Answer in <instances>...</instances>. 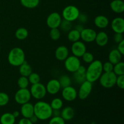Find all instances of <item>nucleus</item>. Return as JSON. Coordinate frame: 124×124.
<instances>
[{"instance_id":"1","label":"nucleus","mask_w":124,"mask_h":124,"mask_svg":"<svg viewBox=\"0 0 124 124\" xmlns=\"http://www.w3.org/2000/svg\"><path fill=\"white\" fill-rule=\"evenodd\" d=\"M103 73L102 62L100 60H94L89 64L86 69V79L89 82L93 83L98 80Z\"/></svg>"},{"instance_id":"2","label":"nucleus","mask_w":124,"mask_h":124,"mask_svg":"<svg viewBox=\"0 0 124 124\" xmlns=\"http://www.w3.org/2000/svg\"><path fill=\"white\" fill-rule=\"evenodd\" d=\"M34 106V115L40 121L50 119L52 116V110L50 105L46 102L39 101L35 103Z\"/></svg>"},{"instance_id":"3","label":"nucleus","mask_w":124,"mask_h":124,"mask_svg":"<svg viewBox=\"0 0 124 124\" xmlns=\"http://www.w3.org/2000/svg\"><path fill=\"white\" fill-rule=\"evenodd\" d=\"M7 59L11 65L13 67H19L25 61V53L20 47H14L11 49L8 53Z\"/></svg>"},{"instance_id":"4","label":"nucleus","mask_w":124,"mask_h":124,"mask_svg":"<svg viewBox=\"0 0 124 124\" xmlns=\"http://www.w3.org/2000/svg\"><path fill=\"white\" fill-rule=\"evenodd\" d=\"M117 75L113 72H104L99 79L101 85L105 88H111L116 85Z\"/></svg>"},{"instance_id":"5","label":"nucleus","mask_w":124,"mask_h":124,"mask_svg":"<svg viewBox=\"0 0 124 124\" xmlns=\"http://www.w3.org/2000/svg\"><path fill=\"white\" fill-rule=\"evenodd\" d=\"M80 11L77 7L73 5L66 6L62 12V17L64 19L70 22H73L77 20Z\"/></svg>"},{"instance_id":"6","label":"nucleus","mask_w":124,"mask_h":124,"mask_svg":"<svg viewBox=\"0 0 124 124\" xmlns=\"http://www.w3.org/2000/svg\"><path fill=\"white\" fill-rule=\"evenodd\" d=\"M30 92L31 97L37 100H41L47 94L46 86L40 82L31 85Z\"/></svg>"},{"instance_id":"7","label":"nucleus","mask_w":124,"mask_h":124,"mask_svg":"<svg viewBox=\"0 0 124 124\" xmlns=\"http://www.w3.org/2000/svg\"><path fill=\"white\" fill-rule=\"evenodd\" d=\"M81 65L79 58L74 55L69 56L64 61V67L68 71L74 73L78 69Z\"/></svg>"},{"instance_id":"8","label":"nucleus","mask_w":124,"mask_h":124,"mask_svg":"<svg viewBox=\"0 0 124 124\" xmlns=\"http://www.w3.org/2000/svg\"><path fill=\"white\" fill-rule=\"evenodd\" d=\"M31 98L30 90L27 88H19L15 94V101L17 104L23 105L30 102Z\"/></svg>"},{"instance_id":"9","label":"nucleus","mask_w":124,"mask_h":124,"mask_svg":"<svg viewBox=\"0 0 124 124\" xmlns=\"http://www.w3.org/2000/svg\"><path fill=\"white\" fill-rule=\"evenodd\" d=\"M92 89L93 83L86 80L80 84L78 92V97L81 100H85L91 94Z\"/></svg>"},{"instance_id":"10","label":"nucleus","mask_w":124,"mask_h":124,"mask_svg":"<svg viewBox=\"0 0 124 124\" xmlns=\"http://www.w3.org/2000/svg\"><path fill=\"white\" fill-rule=\"evenodd\" d=\"M61 15L58 12H52L47 16L46 24L50 29L59 28L62 21Z\"/></svg>"},{"instance_id":"11","label":"nucleus","mask_w":124,"mask_h":124,"mask_svg":"<svg viewBox=\"0 0 124 124\" xmlns=\"http://www.w3.org/2000/svg\"><path fill=\"white\" fill-rule=\"evenodd\" d=\"M62 96L63 99L67 102H72L78 98V91L75 87L70 85L62 88Z\"/></svg>"},{"instance_id":"12","label":"nucleus","mask_w":124,"mask_h":124,"mask_svg":"<svg viewBox=\"0 0 124 124\" xmlns=\"http://www.w3.org/2000/svg\"><path fill=\"white\" fill-rule=\"evenodd\" d=\"M71 50L73 55L78 58H81L87 52V47L84 42L81 41H78L76 42H73Z\"/></svg>"},{"instance_id":"13","label":"nucleus","mask_w":124,"mask_h":124,"mask_svg":"<svg viewBox=\"0 0 124 124\" xmlns=\"http://www.w3.org/2000/svg\"><path fill=\"white\" fill-rule=\"evenodd\" d=\"M96 31L91 28H84L81 32V39L85 42L90 43L94 41Z\"/></svg>"},{"instance_id":"14","label":"nucleus","mask_w":124,"mask_h":124,"mask_svg":"<svg viewBox=\"0 0 124 124\" xmlns=\"http://www.w3.org/2000/svg\"><path fill=\"white\" fill-rule=\"evenodd\" d=\"M46 88L47 93L52 95H54L58 93L61 89L58 79H52L50 80L47 82Z\"/></svg>"},{"instance_id":"15","label":"nucleus","mask_w":124,"mask_h":124,"mask_svg":"<svg viewBox=\"0 0 124 124\" xmlns=\"http://www.w3.org/2000/svg\"><path fill=\"white\" fill-rule=\"evenodd\" d=\"M111 27L113 31L117 33H123L124 32V19L122 17L114 18L111 23Z\"/></svg>"},{"instance_id":"16","label":"nucleus","mask_w":124,"mask_h":124,"mask_svg":"<svg viewBox=\"0 0 124 124\" xmlns=\"http://www.w3.org/2000/svg\"><path fill=\"white\" fill-rule=\"evenodd\" d=\"M86 68L84 65H81L75 72L73 73V78L75 82L78 84H81L86 81Z\"/></svg>"},{"instance_id":"17","label":"nucleus","mask_w":124,"mask_h":124,"mask_svg":"<svg viewBox=\"0 0 124 124\" xmlns=\"http://www.w3.org/2000/svg\"><path fill=\"white\" fill-rule=\"evenodd\" d=\"M54 56L57 60L59 61H64L69 56V50L65 46H60L58 47L54 52Z\"/></svg>"},{"instance_id":"18","label":"nucleus","mask_w":124,"mask_h":124,"mask_svg":"<svg viewBox=\"0 0 124 124\" xmlns=\"http://www.w3.org/2000/svg\"><path fill=\"white\" fill-rule=\"evenodd\" d=\"M20 114L23 117L29 119L34 115V106L32 104L27 102L21 105L20 108Z\"/></svg>"},{"instance_id":"19","label":"nucleus","mask_w":124,"mask_h":124,"mask_svg":"<svg viewBox=\"0 0 124 124\" xmlns=\"http://www.w3.org/2000/svg\"><path fill=\"white\" fill-rule=\"evenodd\" d=\"M108 40L109 38L107 33L104 31H101L96 33L94 41L99 47H104L108 44Z\"/></svg>"},{"instance_id":"20","label":"nucleus","mask_w":124,"mask_h":124,"mask_svg":"<svg viewBox=\"0 0 124 124\" xmlns=\"http://www.w3.org/2000/svg\"><path fill=\"white\" fill-rule=\"evenodd\" d=\"M94 24L98 29H105L109 25V19L104 15H98L94 18Z\"/></svg>"},{"instance_id":"21","label":"nucleus","mask_w":124,"mask_h":124,"mask_svg":"<svg viewBox=\"0 0 124 124\" xmlns=\"http://www.w3.org/2000/svg\"><path fill=\"white\" fill-rule=\"evenodd\" d=\"M75 115V111L71 107H65L61 111L60 116L65 121H69L72 119Z\"/></svg>"},{"instance_id":"22","label":"nucleus","mask_w":124,"mask_h":124,"mask_svg":"<svg viewBox=\"0 0 124 124\" xmlns=\"http://www.w3.org/2000/svg\"><path fill=\"white\" fill-rule=\"evenodd\" d=\"M122 54L119 52L117 48L111 50L108 54V61L112 63L113 65L121 61Z\"/></svg>"},{"instance_id":"23","label":"nucleus","mask_w":124,"mask_h":124,"mask_svg":"<svg viewBox=\"0 0 124 124\" xmlns=\"http://www.w3.org/2000/svg\"><path fill=\"white\" fill-rule=\"evenodd\" d=\"M110 7L113 12L122 13L124 11V2L122 0H113L110 3Z\"/></svg>"},{"instance_id":"24","label":"nucleus","mask_w":124,"mask_h":124,"mask_svg":"<svg viewBox=\"0 0 124 124\" xmlns=\"http://www.w3.org/2000/svg\"><path fill=\"white\" fill-rule=\"evenodd\" d=\"M19 67V73L23 76L28 77L33 72L32 67L27 61H24Z\"/></svg>"},{"instance_id":"25","label":"nucleus","mask_w":124,"mask_h":124,"mask_svg":"<svg viewBox=\"0 0 124 124\" xmlns=\"http://www.w3.org/2000/svg\"><path fill=\"white\" fill-rule=\"evenodd\" d=\"M15 122L16 118L12 113H5L0 117L1 124H15Z\"/></svg>"},{"instance_id":"26","label":"nucleus","mask_w":124,"mask_h":124,"mask_svg":"<svg viewBox=\"0 0 124 124\" xmlns=\"http://www.w3.org/2000/svg\"><path fill=\"white\" fill-rule=\"evenodd\" d=\"M67 38L71 42H75L79 41L81 39V32L76 29H71L68 32Z\"/></svg>"},{"instance_id":"27","label":"nucleus","mask_w":124,"mask_h":124,"mask_svg":"<svg viewBox=\"0 0 124 124\" xmlns=\"http://www.w3.org/2000/svg\"><path fill=\"white\" fill-rule=\"evenodd\" d=\"M15 37L18 40H24L29 36V31L27 29L24 27L18 28L15 31Z\"/></svg>"},{"instance_id":"28","label":"nucleus","mask_w":124,"mask_h":124,"mask_svg":"<svg viewBox=\"0 0 124 124\" xmlns=\"http://www.w3.org/2000/svg\"><path fill=\"white\" fill-rule=\"evenodd\" d=\"M40 0H20L23 7L27 8H34L39 5Z\"/></svg>"},{"instance_id":"29","label":"nucleus","mask_w":124,"mask_h":124,"mask_svg":"<svg viewBox=\"0 0 124 124\" xmlns=\"http://www.w3.org/2000/svg\"><path fill=\"white\" fill-rule=\"evenodd\" d=\"M59 84L61 88H65V87H68V86L71 85V79L68 75H63L59 77L58 79Z\"/></svg>"},{"instance_id":"30","label":"nucleus","mask_w":124,"mask_h":124,"mask_svg":"<svg viewBox=\"0 0 124 124\" xmlns=\"http://www.w3.org/2000/svg\"><path fill=\"white\" fill-rule=\"evenodd\" d=\"M50 105L52 110H61L62 108L64 102L61 98H55L52 99Z\"/></svg>"},{"instance_id":"31","label":"nucleus","mask_w":124,"mask_h":124,"mask_svg":"<svg viewBox=\"0 0 124 124\" xmlns=\"http://www.w3.org/2000/svg\"><path fill=\"white\" fill-rule=\"evenodd\" d=\"M114 73L116 74L117 76L124 75V63L122 61H120L119 62L115 64L113 67Z\"/></svg>"},{"instance_id":"32","label":"nucleus","mask_w":124,"mask_h":124,"mask_svg":"<svg viewBox=\"0 0 124 124\" xmlns=\"http://www.w3.org/2000/svg\"><path fill=\"white\" fill-rule=\"evenodd\" d=\"M59 27L60 28L61 31L68 33L70 30L72 29V23L69 21L63 19V20H62Z\"/></svg>"},{"instance_id":"33","label":"nucleus","mask_w":124,"mask_h":124,"mask_svg":"<svg viewBox=\"0 0 124 124\" xmlns=\"http://www.w3.org/2000/svg\"><path fill=\"white\" fill-rule=\"evenodd\" d=\"M29 81L27 77L25 76H20L17 81V84L19 88H27L29 85Z\"/></svg>"},{"instance_id":"34","label":"nucleus","mask_w":124,"mask_h":124,"mask_svg":"<svg viewBox=\"0 0 124 124\" xmlns=\"http://www.w3.org/2000/svg\"><path fill=\"white\" fill-rule=\"evenodd\" d=\"M61 36V30L58 28L51 29L50 31V37L53 41H57L59 39Z\"/></svg>"},{"instance_id":"35","label":"nucleus","mask_w":124,"mask_h":124,"mask_svg":"<svg viewBox=\"0 0 124 124\" xmlns=\"http://www.w3.org/2000/svg\"><path fill=\"white\" fill-rule=\"evenodd\" d=\"M27 78L28 79H29V83L31 84V85L39 83L41 81V77L36 73L32 72Z\"/></svg>"},{"instance_id":"36","label":"nucleus","mask_w":124,"mask_h":124,"mask_svg":"<svg viewBox=\"0 0 124 124\" xmlns=\"http://www.w3.org/2000/svg\"><path fill=\"white\" fill-rule=\"evenodd\" d=\"M10 98L8 94L4 92H0V107H4L7 105Z\"/></svg>"},{"instance_id":"37","label":"nucleus","mask_w":124,"mask_h":124,"mask_svg":"<svg viewBox=\"0 0 124 124\" xmlns=\"http://www.w3.org/2000/svg\"><path fill=\"white\" fill-rule=\"evenodd\" d=\"M81 58H82V60L86 64H90L91 62L93 61L94 60V56L92 54V53L88 52H86L82 56Z\"/></svg>"},{"instance_id":"38","label":"nucleus","mask_w":124,"mask_h":124,"mask_svg":"<svg viewBox=\"0 0 124 124\" xmlns=\"http://www.w3.org/2000/svg\"><path fill=\"white\" fill-rule=\"evenodd\" d=\"M48 124H65V121L59 116H52Z\"/></svg>"},{"instance_id":"39","label":"nucleus","mask_w":124,"mask_h":124,"mask_svg":"<svg viewBox=\"0 0 124 124\" xmlns=\"http://www.w3.org/2000/svg\"><path fill=\"white\" fill-rule=\"evenodd\" d=\"M114 65L109 61L105 62V63H102V69L104 72H111L113 70Z\"/></svg>"},{"instance_id":"40","label":"nucleus","mask_w":124,"mask_h":124,"mask_svg":"<svg viewBox=\"0 0 124 124\" xmlns=\"http://www.w3.org/2000/svg\"><path fill=\"white\" fill-rule=\"evenodd\" d=\"M116 85L120 88L123 90L124 88V75L117 76Z\"/></svg>"},{"instance_id":"41","label":"nucleus","mask_w":124,"mask_h":124,"mask_svg":"<svg viewBox=\"0 0 124 124\" xmlns=\"http://www.w3.org/2000/svg\"><path fill=\"white\" fill-rule=\"evenodd\" d=\"M77 20L78 21L79 24H85L88 21V16L85 13H79L78 18Z\"/></svg>"},{"instance_id":"42","label":"nucleus","mask_w":124,"mask_h":124,"mask_svg":"<svg viewBox=\"0 0 124 124\" xmlns=\"http://www.w3.org/2000/svg\"><path fill=\"white\" fill-rule=\"evenodd\" d=\"M113 39L114 41L116 44H119L121 41L124 40L123 33H115V34L113 36Z\"/></svg>"},{"instance_id":"43","label":"nucleus","mask_w":124,"mask_h":124,"mask_svg":"<svg viewBox=\"0 0 124 124\" xmlns=\"http://www.w3.org/2000/svg\"><path fill=\"white\" fill-rule=\"evenodd\" d=\"M117 49L118 50L119 52L124 55V40L122 41H121V42H119V44H117Z\"/></svg>"},{"instance_id":"44","label":"nucleus","mask_w":124,"mask_h":124,"mask_svg":"<svg viewBox=\"0 0 124 124\" xmlns=\"http://www.w3.org/2000/svg\"><path fill=\"white\" fill-rule=\"evenodd\" d=\"M18 124H33L30 121L29 119L23 117V118L19 120Z\"/></svg>"},{"instance_id":"45","label":"nucleus","mask_w":124,"mask_h":124,"mask_svg":"<svg viewBox=\"0 0 124 124\" xmlns=\"http://www.w3.org/2000/svg\"><path fill=\"white\" fill-rule=\"evenodd\" d=\"M84 29V27L83 25H82V24H78V25H76V26H75V29L77 30L78 31H79V32H81V31L83 30Z\"/></svg>"},{"instance_id":"46","label":"nucleus","mask_w":124,"mask_h":124,"mask_svg":"<svg viewBox=\"0 0 124 124\" xmlns=\"http://www.w3.org/2000/svg\"><path fill=\"white\" fill-rule=\"evenodd\" d=\"M29 119H30V121L33 124H36V122L38 121V117H36L35 115H33L32 116H31V117L29 118Z\"/></svg>"},{"instance_id":"47","label":"nucleus","mask_w":124,"mask_h":124,"mask_svg":"<svg viewBox=\"0 0 124 124\" xmlns=\"http://www.w3.org/2000/svg\"><path fill=\"white\" fill-rule=\"evenodd\" d=\"M60 115V110H53V111H52V116H59Z\"/></svg>"},{"instance_id":"48","label":"nucleus","mask_w":124,"mask_h":124,"mask_svg":"<svg viewBox=\"0 0 124 124\" xmlns=\"http://www.w3.org/2000/svg\"><path fill=\"white\" fill-rule=\"evenodd\" d=\"M12 114H13V115L14 116V117H15V118H17V117H19V115H20V112L18 111H15L12 113Z\"/></svg>"},{"instance_id":"49","label":"nucleus","mask_w":124,"mask_h":124,"mask_svg":"<svg viewBox=\"0 0 124 124\" xmlns=\"http://www.w3.org/2000/svg\"><path fill=\"white\" fill-rule=\"evenodd\" d=\"M0 51H1V46H0Z\"/></svg>"}]
</instances>
